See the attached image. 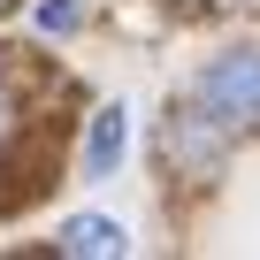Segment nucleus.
I'll return each instance as SVG.
<instances>
[{
    "label": "nucleus",
    "instance_id": "1",
    "mask_svg": "<svg viewBox=\"0 0 260 260\" xmlns=\"http://www.w3.org/2000/svg\"><path fill=\"white\" fill-rule=\"evenodd\" d=\"M191 100H199L214 122H230L237 138L260 130V46H230L222 61H207L199 84H191Z\"/></svg>",
    "mask_w": 260,
    "mask_h": 260
},
{
    "label": "nucleus",
    "instance_id": "2",
    "mask_svg": "<svg viewBox=\"0 0 260 260\" xmlns=\"http://www.w3.org/2000/svg\"><path fill=\"white\" fill-rule=\"evenodd\" d=\"M230 138H237L230 122H214L199 100H184V107L161 122V161H169V176H184V184H207V176L230 161Z\"/></svg>",
    "mask_w": 260,
    "mask_h": 260
},
{
    "label": "nucleus",
    "instance_id": "3",
    "mask_svg": "<svg viewBox=\"0 0 260 260\" xmlns=\"http://www.w3.org/2000/svg\"><path fill=\"white\" fill-rule=\"evenodd\" d=\"M122 153H130V107H92V122H84V176H115L122 169Z\"/></svg>",
    "mask_w": 260,
    "mask_h": 260
},
{
    "label": "nucleus",
    "instance_id": "4",
    "mask_svg": "<svg viewBox=\"0 0 260 260\" xmlns=\"http://www.w3.org/2000/svg\"><path fill=\"white\" fill-rule=\"evenodd\" d=\"M61 252H77V260H122L130 237H122V222H107V214H77V222L61 230Z\"/></svg>",
    "mask_w": 260,
    "mask_h": 260
},
{
    "label": "nucleus",
    "instance_id": "5",
    "mask_svg": "<svg viewBox=\"0 0 260 260\" xmlns=\"http://www.w3.org/2000/svg\"><path fill=\"white\" fill-rule=\"evenodd\" d=\"M31 23H39L46 39H69V31L84 23V0H39V8H31Z\"/></svg>",
    "mask_w": 260,
    "mask_h": 260
},
{
    "label": "nucleus",
    "instance_id": "6",
    "mask_svg": "<svg viewBox=\"0 0 260 260\" xmlns=\"http://www.w3.org/2000/svg\"><path fill=\"white\" fill-rule=\"evenodd\" d=\"M8 122H16V92L0 84V138H8Z\"/></svg>",
    "mask_w": 260,
    "mask_h": 260
},
{
    "label": "nucleus",
    "instance_id": "7",
    "mask_svg": "<svg viewBox=\"0 0 260 260\" xmlns=\"http://www.w3.org/2000/svg\"><path fill=\"white\" fill-rule=\"evenodd\" d=\"M199 8H245V0H199Z\"/></svg>",
    "mask_w": 260,
    "mask_h": 260
},
{
    "label": "nucleus",
    "instance_id": "8",
    "mask_svg": "<svg viewBox=\"0 0 260 260\" xmlns=\"http://www.w3.org/2000/svg\"><path fill=\"white\" fill-rule=\"evenodd\" d=\"M8 8H16V0H0V16H8Z\"/></svg>",
    "mask_w": 260,
    "mask_h": 260
}]
</instances>
